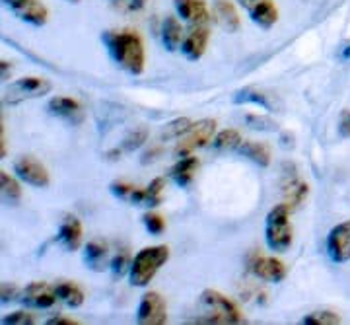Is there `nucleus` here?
<instances>
[{"mask_svg": "<svg viewBox=\"0 0 350 325\" xmlns=\"http://www.w3.org/2000/svg\"><path fill=\"white\" fill-rule=\"evenodd\" d=\"M103 43L107 53L115 63L131 75H140L144 70L146 53L144 43L137 31L121 29V31H107L103 34Z\"/></svg>", "mask_w": 350, "mask_h": 325, "instance_id": "1", "label": "nucleus"}, {"mask_svg": "<svg viewBox=\"0 0 350 325\" xmlns=\"http://www.w3.org/2000/svg\"><path fill=\"white\" fill-rule=\"evenodd\" d=\"M199 313L202 324L236 325L243 324L241 310L228 296L216 290H204L199 296Z\"/></svg>", "mask_w": 350, "mask_h": 325, "instance_id": "2", "label": "nucleus"}, {"mask_svg": "<svg viewBox=\"0 0 350 325\" xmlns=\"http://www.w3.org/2000/svg\"><path fill=\"white\" fill-rule=\"evenodd\" d=\"M170 259L167 246H150L140 250L133 257V265L129 271V281L133 287H146Z\"/></svg>", "mask_w": 350, "mask_h": 325, "instance_id": "3", "label": "nucleus"}, {"mask_svg": "<svg viewBox=\"0 0 350 325\" xmlns=\"http://www.w3.org/2000/svg\"><path fill=\"white\" fill-rule=\"evenodd\" d=\"M265 239L267 246L276 253H282L292 246V224H290V207L286 203L276 205L265 220Z\"/></svg>", "mask_w": 350, "mask_h": 325, "instance_id": "4", "label": "nucleus"}, {"mask_svg": "<svg viewBox=\"0 0 350 325\" xmlns=\"http://www.w3.org/2000/svg\"><path fill=\"white\" fill-rule=\"evenodd\" d=\"M51 92V82L45 78H38V76H25L20 78L12 84L6 86L4 92V103H20V101L36 100V98H43Z\"/></svg>", "mask_w": 350, "mask_h": 325, "instance_id": "5", "label": "nucleus"}, {"mask_svg": "<svg viewBox=\"0 0 350 325\" xmlns=\"http://www.w3.org/2000/svg\"><path fill=\"white\" fill-rule=\"evenodd\" d=\"M216 133V121L214 119H200L189 129L185 137H181L179 144L175 146V156H189L193 151L202 148L214 138Z\"/></svg>", "mask_w": 350, "mask_h": 325, "instance_id": "6", "label": "nucleus"}, {"mask_svg": "<svg viewBox=\"0 0 350 325\" xmlns=\"http://www.w3.org/2000/svg\"><path fill=\"white\" fill-rule=\"evenodd\" d=\"M140 325H163L167 322V306L158 292H144L137 312Z\"/></svg>", "mask_w": 350, "mask_h": 325, "instance_id": "7", "label": "nucleus"}, {"mask_svg": "<svg viewBox=\"0 0 350 325\" xmlns=\"http://www.w3.org/2000/svg\"><path fill=\"white\" fill-rule=\"evenodd\" d=\"M20 20L29 25H45L49 20V10L41 0H2Z\"/></svg>", "mask_w": 350, "mask_h": 325, "instance_id": "8", "label": "nucleus"}, {"mask_svg": "<svg viewBox=\"0 0 350 325\" xmlns=\"http://www.w3.org/2000/svg\"><path fill=\"white\" fill-rule=\"evenodd\" d=\"M14 172L16 175L25 181L31 187H47L49 185V172L45 170V166L31 158V156H22L14 162Z\"/></svg>", "mask_w": 350, "mask_h": 325, "instance_id": "9", "label": "nucleus"}, {"mask_svg": "<svg viewBox=\"0 0 350 325\" xmlns=\"http://www.w3.org/2000/svg\"><path fill=\"white\" fill-rule=\"evenodd\" d=\"M327 253L331 261H350V220L337 224L327 236Z\"/></svg>", "mask_w": 350, "mask_h": 325, "instance_id": "10", "label": "nucleus"}, {"mask_svg": "<svg viewBox=\"0 0 350 325\" xmlns=\"http://www.w3.org/2000/svg\"><path fill=\"white\" fill-rule=\"evenodd\" d=\"M251 273L261 278L265 283H271V285H276L280 281L286 278V265L280 261L278 257H269V255H257L253 257V261L250 265Z\"/></svg>", "mask_w": 350, "mask_h": 325, "instance_id": "11", "label": "nucleus"}, {"mask_svg": "<svg viewBox=\"0 0 350 325\" xmlns=\"http://www.w3.org/2000/svg\"><path fill=\"white\" fill-rule=\"evenodd\" d=\"M239 6L250 14V18L262 29H271L278 20V10H276L273 0H238Z\"/></svg>", "mask_w": 350, "mask_h": 325, "instance_id": "12", "label": "nucleus"}, {"mask_svg": "<svg viewBox=\"0 0 350 325\" xmlns=\"http://www.w3.org/2000/svg\"><path fill=\"white\" fill-rule=\"evenodd\" d=\"M22 302L29 308H38V310H45V308H51L55 306V302L59 300L57 296V290L51 288V285L47 283H29L27 287L22 290Z\"/></svg>", "mask_w": 350, "mask_h": 325, "instance_id": "13", "label": "nucleus"}, {"mask_svg": "<svg viewBox=\"0 0 350 325\" xmlns=\"http://www.w3.org/2000/svg\"><path fill=\"white\" fill-rule=\"evenodd\" d=\"M208 39H211V31L206 25H193L183 43H181V51L189 61H199L204 55V51L208 47Z\"/></svg>", "mask_w": 350, "mask_h": 325, "instance_id": "14", "label": "nucleus"}, {"mask_svg": "<svg viewBox=\"0 0 350 325\" xmlns=\"http://www.w3.org/2000/svg\"><path fill=\"white\" fill-rule=\"evenodd\" d=\"M47 109H49L55 117L63 119V121L70 123V125H80V123L84 121V109H82V105H80L75 98L57 96V98H53V100L49 101Z\"/></svg>", "mask_w": 350, "mask_h": 325, "instance_id": "15", "label": "nucleus"}, {"mask_svg": "<svg viewBox=\"0 0 350 325\" xmlns=\"http://www.w3.org/2000/svg\"><path fill=\"white\" fill-rule=\"evenodd\" d=\"M175 12L181 20L191 25H206L211 20V12L202 0H174Z\"/></svg>", "mask_w": 350, "mask_h": 325, "instance_id": "16", "label": "nucleus"}, {"mask_svg": "<svg viewBox=\"0 0 350 325\" xmlns=\"http://www.w3.org/2000/svg\"><path fill=\"white\" fill-rule=\"evenodd\" d=\"M82 236H84V228L82 222L76 218L75 214H66L63 222L59 226V242L63 244L64 250L78 251L82 246Z\"/></svg>", "mask_w": 350, "mask_h": 325, "instance_id": "17", "label": "nucleus"}, {"mask_svg": "<svg viewBox=\"0 0 350 325\" xmlns=\"http://www.w3.org/2000/svg\"><path fill=\"white\" fill-rule=\"evenodd\" d=\"M308 183L301 179L300 175L292 170V174H288L282 181V193H284V203H286L290 209H296L300 207L301 203L308 197Z\"/></svg>", "mask_w": 350, "mask_h": 325, "instance_id": "18", "label": "nucleus"}, {"mask_svg": "<svg viewBox=\"0 0 350 325\" xmlns=\"http://www.w3.org/2000/svg\"><path fill=\"white\" fill-rule=\"evenodd\" d=\"M109 250H107V244L101 242V239H94V242H88L86 248H84V263L90 271L94 273H101L105 271L107 261H109Z\"/></svg>", "mask_w": 350, "mask_h": 325, "instance_id": "19", "label": "nucleus"}, {"mask_svg": "<svg viewBox=\"0 0 350 325\" xmlns=\"http://www.w3.org/2000/svg\"><path fill=\"white\" fill-rule=\"evenodd\" d=\"M197 170H199V158L189 154V156H181V160L170 170V175L179 187H187V185H191V181L195 179Z\"/></svg>", "mask_w": 350, "mask_h": 325, "instance_id": "20", "label": "nucleus"}, {"mask_svg": "<svg viewBox=\"0 0 350 325\" xmlns=\"http://www.w3.org/2000/svg\"><path fill=\"white\" fill-rule=\"evenodd\" d=\"M214 16L226 31L234 34L239 29V14L232 0H214Z\"/></svg>", "mask_w": 350, "mask_h": 325, "instance_id": "21", "label": "nucleus"}, {"mask_svg": "<svg viewBox=\"0 0 350 325\" xmlns=\"http://www.w3.org/2000/svg\"><path fill=\"white\" fill-rule=\"evenodd\" d=\"M234 101L236 103H255V105H261L262 109H267V112L271 113L280 109V105H278V101L275 98L262 94L259 90H253V88H243V90L236 92L234 94Z\"/></svg>", "mask_w": 350, "mask_h": 325, "instance_id": "22", "label": "nucleus"}, {"mask_svg": "<svg viewBox=\"0 0 350 325\" xmlns=\"http://www.w3.org/2000/svg\"><path fill=\"white\" fill-rule=\"evenodd\" d=\"M160 36H162L163 47H165V51H170V53H174L177 47H181V43L185 39V36H183V25L179 24V20L174 18V16H167L163 20Z\"/></svg>", "mask_w": 350, "mask_h": 325, "instance_id": "23", "label": "nucleus"}, {"mask_svg": "<svg viewBox=\"0 0 350 325\" xmlns=\"http://www.w3.org/2000/svg\"><path fill=\"white\" fill-rule=\"evenodd\" d=\"M111 193L119 199L129 200L133 205H144L148 203V193H146V187H137L133 183H126V181H115L111 183Z\"/></svg>", "mask_w": 350, "mask_h": 325, "instance_id": "24", "label": "nucleus"}, {"mask_svg": "<svg viewBox=\"0 0 350 325\" xmlns=\"http://www.w3.org/2000/svg\"><path fill=\"white\" fill-rule=\"evenodd\" d=\"M238 152L261 168H267L271 164V151L267 148L265 142H241Z\"/></svg>", "mask_w": 350, "mask_h": 325, "instance_id": "25", "label": "nucleus"}, {"mask_svg": "<svg viewBox=\"0 0 350 325\" xmlns=\"http://www.w3.org/2000/svg\"><path fill=\"white\" fill-rule=\"evenodd\" d=\"M0 191H2V203H6L10 207H16L22 199V187H20L18 179L6 172H0Z\"/></svg>", "mask_w": 350, "mask_h": 325, "instance_id": "26", "label": "nucleus"}, {"mask_svg": "<svg viewBox=\"0 0 350 325\" xmlns=\"http://www.w3.org/2000/svg\"><path fill=\"white\" fill-rule=\"evenodd\" d=\"M57 296H59V300L66 304L68 308H80L82 304H84V292H82V288L75 285V283H59L57 287Z\"/></svg>", "mask_w": 350, "mask_h": 325, "instance_id": "27", "label": "nucleus"}, {"mask_svg": "<svg viewBox=\"0 0 350 325\" xmlns=\"http://www.w3.org/2000/svg\"><path fill=\"white\" fill-rule=\"evenodd\" d=\"M239 144H241V135L236 129H224L213 140V146L216 151H238Z\"/></svg>", "mask_w": 350, "mask_h": 325, "instance_id": "28", "label": "nucleus"}, {"mask_svg": "<svg viewBox=\"0 0 350 325\" xmlns=\"http://www.w3.org/2000/svg\"><path fill=\"white\" fill-rule=\"evenodd\" d=\"M191 127H193V123H191V119H187V117L174 119V121H170L167 125H163L162 133H160V138H162V140H174V138L185 137Z\"/></svg>", "mask_w": 350, "mask_h": 325, "instance_id": "29", "label": "nucleus"}, {"mask_svg": "<svg viewBox=\"0 0 350 325\" xmlns=\"http://www.w3.org/2000/svg\"><path fill=\"white\" fill-rule=\"evenodd\" d=\"M146 138H148V129H146V127H137V129L129 131V133L125 135V138L121 140V151H125V152L137 151V148H140V146H144Z\"/></svg>", "mask_w": 350, "mask_h": 325, "instance_id": "30", "label": "nucleus"}, {"mask_svg": "<svg viewBox=\"0 0 350 325\" xmlns=\"http://www.w3.org/2000/svg\"><path fill=\"white\" fill-rule=\"evenodd\" d=\"M131 265H133V259H131V255H129L126 250L117 251L111 257V261H109V267H111V273L115 278H121V276L129 275Z\"/></svg>", "mask_w": 350, "mask_h": 325, "instance_id": "31", "label": "nucleus"}, {"mask_svg": "<svg viewBox=\"0 0 350 325\" xmlns=\"http://www.w3.org/2000/svg\"><path fill=\"white\" fill-rule=\"evenodd\" d=\"M301 324L306 325H340L342 320L338 317V313L329 312V310H317V312L308 313Z\"/></svg>", "mask_w": 350, "mask_h": 325, "instance_id": "32", "label": "nucleus"}, {"mask_svg": "<svg viewBox=\"0 0 350 325\" xmlns=\"http://www.w3.org/2000/svg\"><path fill=\"white\" fill-rule=\"evenodd\" d=\"M163 187H165V179H163V177L152 179L150 183H148V187H146V193H148V203H146V207H158V205L162 203Z\"/></svg>", "mask_w": 350, "mask_h": 325, "instance_id": "33", "label": "nucleus"}, {"mask_svg": "<svg viewBox=\"0 0 350 325\" xmlns=\"http://www.w3.org/2000/svg\"><path fill=\"white\" fill-rule=\"evenodd\" d=\"M38 322V317L33 315V313L29 312H12V313H6L4 317H2V325H33Z\"/></svg>", "mask_w": 350, "mask_h": 325, "instance_id": "34", "label": "nucleus"}, {"mask_svg": "<svg viewBox=\"0 0 350 325\" xmlns=\"http://www.w3.org/2000/svg\"><path fill=\"white\" fill-rule=\"evenodd\" d=\"M245 121H247V125L257 129V131H276L278 129L275 121L269 119V115H251V113H247Z\"/></svg>", "mask_w": 350, "mask_h": 325, "instance_id": "35", "label": "nucleus"}, {"mask_svg": "<svg viewBox=\"0 0 350 325\" xmlns=\"http://www.w3.org/2000/svg\"><path fill=\"white\" fill-rule=\"evenodd\" d=\"M142 222H144L146 230L150 232L152 236H160L165 230V222H163V218L158 213H146L144 218H142Z\"/></svg>", "mask_w": 350, "mask_h": 325, "instance_id": "36", "label": "nucleus"}, {"mask_svg": "<svg viewBox=\"0 0 350 325\" xmlns=\"http://www.w3.org/2000/svg\"><path fill=\"white\" fill-rule=\"evenodd\" d=\"M111 2L117 10H121V12L125 14L140 12L146 6V0H111Z\"/></svg>", "mask_w": 350, "mask_h": 325, "instance_id": "37", "label": "nucleus"}, {"mask_svg": "<svg viewBox=\"0 0 350 325\" xmlns=\"http://www.w3.org/2000/svg\"><path fill=\"white\" fill-rule=\"evenodd\" d=\"M18 296H22V292L18 290V287L14 283H2V288H0L2 304H12V302L18 300Z\"/></svg>", "mask_w": 350, "mask_h": 325, "instance_id": "38", "label": "nucleus"}, {"mask_svg": "<svg viewBox=\"0 0 350 325\" xmlns=\"http://www.w3.org/2000/svg\"><path fill=\"white\" fill-rule=\"evenodd\" d=\"M338 133L340 137L350 138V112H345L338 119Z\"/></svg>", "mask_w": 350, "mask_h": 325, "instance_id": "39", "label": "nucleus"}, {"mask_svg": "<svg viewBox=\"0 0 350 325\" xmlns=\"http://www.w3.org/2000/svg\"><path fill=\"white\" fill-rule=\"evenodd\" d=\"M47 324L49 325H78V322L76 320H70V317H64V315H55V317H49L47 320Z\"/></svg>", "mask_w": 350, "mask_h": 325, "instance_id": "40", "label": "nucleus"}, {"mask_svg": "<svg viewBox=\"0 0 350 325\" xmlns=\"http://www.w3.org/2000/svg\"><path fill=\"white\" fill-rule=\"evenodd\" d=\"M338 57H340L342 61H347V63H349L350 61V41H347V45H342V49H340V53H338Z\"/></svg>", "mask_w": 350, "mask_h": 325, "instance_id": "41", "label": "nucleus"}, {"mask_svg": "<svg viewBox=\"0 0 350 325\" xmlns=\"http://www.w3.org/2000/svg\"><path fill=\"white\" fill-rule=\"evenodd\" d=\"M68 2H78V0H68Z\"/></svg>", "mask_w": 350, "mask_h": 325, "instance_id": "42", "label": "nucleus"}]
</instances>
